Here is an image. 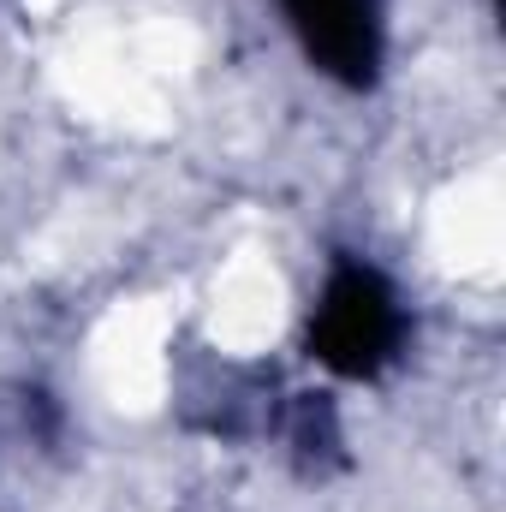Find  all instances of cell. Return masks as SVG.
I'll return each instance as SVG.
<instances>
[{
    "mask_svg": "<svg viewBox=\"0 0 506 512\" xmlns=\"http://www.w3.org/2000/svg\"><path fill=\"white\" fill-rule=\"evenodd\" d=\"M399 346H405V304L393 280L358 256L334 262L310 304V358L328 376L370 382L399 358Z\"/></svg>",
    "mask_w": 506,
    "mask_h": 512,
    "instance_id": "obj_1",
    "label": "cell"
},
{
    "mask_svg": "<svg viewBox=\"0 0 506 512\" xmlns=\"http://www.w3.org/2000/svg\"><path fill=\"white\" fill-rule=\"evenodd\" d=\"M292 36L304 54L340 78V84H370L381 66V0H280Z\"/></svg>",
    "mask_w": 506,
    "mask_h": 512,
    "instance_id": "obj_2",
    "label": "cell"
}]
</instances>
